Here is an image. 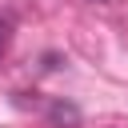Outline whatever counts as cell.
Segmentation results:
<instances>
[{
  "instance_id": "2",
  "label": "cell",
  "mask_w": 128,
  "mask_h": 128,
  "mask_svg": "<svg viewBox=\"0 0 128 128\" xmlns=\"http://www.w3.org/2000/svg\"><path fill=\"white\" fill-rule=\"evenodd\" d=\"M8 32H12V24H8V16H0V48L8 44Z\"/></svg>"
},
{
  "instance_id": "1",
  "label": "cell",
  "mask_w": 128,
  "mask_h": 128,
  "mask_svg": "<svg viewBox=\"0 0 128 128\" xmlns=\"http://www.w3.org/2000/svg\"><path fill=\"white\" fill-rule=\"evenodd\" d=\"M48 120H52L56 128H76V124H80V108L68 104V100H52V104H48Z\"/></svg>"
}]
</instances>
